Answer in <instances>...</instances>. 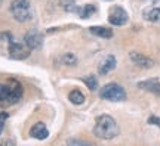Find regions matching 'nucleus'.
Returning <instances> with one entry per match:
<instances>
[{
	"label": "nucleus",
	"instance_id": "13",
	"mask_svg": "<svg viewBox=\"0 0 160 146\" xmlns=\"http://www.w3.org/2000/svg\"><path fill=\"white\" fill-rule=\"evenodd\" d=\"M144 18L150 22H160V7H150L144 12Z\"/></svg>",
	"mask_w": 160,
	"mask_h": 146
},
{
	"label": "nucleus",
	"instance_id": "11",
	"mask_svg": "<svg viewBox=\"0 0 160 146\" xmlns=\"http://www.w3.org/2000/svg\"><path fill=\"white\" fill-rule=\"evenodd\" d=\"M30 134H31V137H34V139L43 140V139H46L49 136V131H48V129H46V125L43 123H36L31 127V130H30Z\"/></svg>",
	"mask_w": 160,
	"mask_h": 146
},
{
	"label": "nucleus",
	"instance_id": "12",
	"mask_svg": "<svg viewBox=\"0 0 160 146\" xmlns=\"http://www.w3.org/2000/svg\"><path fill=\"white\" fill-rule=\"evenodd\" d=\"M89 31H91L93 35L101 37V39H111V37H113V30L107 28V27H99V25H97V27H91Z\"/></svg>",
	"mask_w": 160,
	"mask_h": 146
},
{
	"label": "nucleus",
	"instance_id": "21",
	"mask_svg": "<svg viewBox=\"0 0 160 146\" xmlns=\"http://www.w3.org/2000/svg\"><path fill=\"white\" fill-rule=\"evenodd\" d=\"M67 143H68V145H88V142H83V140H73V139H71V140H68Z\"/></svg>",
	"mask_w": 160,
	"mask_h": 146
},
{
	"label": "nucleus",
	"instance_id": "14",
	"mask_svg": "<svg viewBox=\"0 0 160 146\" xmlns=\"http://www.w3.org/2000/svg\"><path fill=\"white\" fill-rule=\"evenodd\" d=\"M68 99H70V102L74 103V105H82V103L85 102V95H83L80 90H73V92H70Z\"/></svg>",
	"mask_w": 160,
	"mask_h": 146
},
{
	"label": "nucleus",
	"instance_id": "22",
	"mask_svg": "<svg viewBox=\"0 0 160 146\" xmlns=\"http://www.w3.org/2000/svg\"><path fill=\"white\" fill-rule=\"evenodd\" d=\"M151 2H156V0H151Z\"/></svg>",
	"mask_w": 160,
	"mask_h": 146
},
{
	"label": "nucleus",
	"instance_id": "1",
	"mask_svg": "<svg viewBox=\"0 0 160 146\" xmlns=\"http://www.w3.org/2000/svg\"><path fill=\"white\" fill-rule=\"evenodd\" d=\"M119 125L116 123V120L110 115H99L95 120V127H93V133L97 137L102 139V140H111L119 136Z\"/></svg>",
	"mask_w": 160,
	"mask_h": 146
},
{
	"label": "nucleus",
	"instance_id": "19",
	"mask_svg": "<svg viewBox=\"0 0 160 146\" xmlns=\"http://www.w3.org/2000/svg\"><path fill=\"white\" fill-rule=\"evenodd\" d=\"M8 120V112L5 111H0V134L3 131V127H5V121Z\"/></svg>",
	"mask_w": 160,
	"mask_h": 146
},
{
	"label": "nucleus",
	"instance_id": "20",
	"mask_svg": "<svg viewBox=\"0 0 160 146\" xmlns=\"http://www.w3.org/2000/svg\"><path fill=\"white\" fill-rule=\"evenodd\" d=\"M148 123H150V124H154V125H159V127H160V118H159V117H154V115H153V117L148 118Z\"/></svg>",
	"mask_w": 160,
	"mask_h": 146
},
{
	"label": "nucleus",
	"instance_id": "15",
	"mask_svg": "<svg viewBox=\"0 0 160 146\" xmlns=\"http://www.w3.org/2000/svg\"><path fill=\"white\" fill-rule=\"evenodd\" d=\"M95 11H97V7H95L93 5H91V3H88V5H85L83 7L77 9L79 15L83 18V19H88L89 16H92V13H95Z\"/></svg>",
	"mask_w": 160,
	"mask_h": 146
},
{
	"label": "nucleus",
	"instance_id": "9",
	"mask_svg": "<svg viewBox=\"0 0 160 146\" xmlns=\"http://www.w3.org/2000/svg\"><path fill=\"white\" fill-rule=\"evenodd\" d=\"M129 56H131L132 62L133 64H137L138 67L141 68H153L154 67V61L148 56H144L142 53H138V52H131L129 53Z\"/></svg>",
	"mask_w": 160,
	"mask_h": 146
},
{
	"label": "nucleus",
	"instance_id": "2",
	"mask_svg": "<svg viewBox=\"0 0 160 146\" xmlns=\"http://www.w3.org/2000/svg\"><path fill=\"white\" fill-rule=\"evenodd\" d=\"M22 96V86L17 81H9L8 84H0V103L13 105Z\"/></svg>",
	"mask_w": 160,
	"mask_h": 146
},
{
	"label": "nucleus",
	"instance_id": "7",
	"mask_svg": "<svg viewBox=\"0 0 160 146\" xmlns=\"http://www.w3.org/2000/svg\"><path fill=\"white\" fill-rule=\"evenodd\" d=\"M24 43H25V46L28 47L30 50H36L43 43V35L37 30H30L28 33L25 34V37H24Z\"/></svg>",
	"mask_w": 160,
	"mask_h": 146
},
{
	"label": "nucleus",
	"instance_id": "3",
	"mask_svg": "<svg viewBox=\"0 0 160 146\" xmlns=\"http://www.w3.org/2000/svg\"><path fill=\"white\" fill-rule=\"evenodd\" d=\"M11 13L18 22H27L33 18V7L30 0H13L11 3Z\"/></svg>",
	"mask_w": 160,
	"mask_h": 146
},
{
	"label": "nucleus",
	"instance_id": "10",
	"mask_svg": "<svg viewBox=\"0 0 160 146\" xmlns=\"http://www.w3.org/2000/svg\"><path fill=\"white\" fill-rule=\"evenodd\" d=\"M117 65V61H116V58L113 55H108V56L105 58L101 64H99V68H98V73L101 74V75H105V74L111 73L113 69L116 68Z\"/></svg>",
	"mask_w": 160,
	"mask_h": 146
},
{
	"label": "nucleus",
	"instance_id": "6",
	"mask_svg": "<svg viewBox=\"0 0 160 146\" xmlns=\"http://www.w3.org/2000/svg\"><path fill=\"white\" fill-rule=\"evenodd\" d=\"M108 22L111 25L120 27V25H125L128 22V13L123 7L120 6H114L110 9V15H108Z\"/></svg>",
	"mask_w": 160,
	"mask_h": 146
},
{
	"label": "nucleus",
	"instance_id": "18",
	"mask_svg": "<svg viewBox=\"0 0 160 146\" xmlns=\"http://www.w3.org/2000/svg\"><path fill=\"white\" fill-rule=\"evenodd\" d=\"M59 5L65 11H70V12L74 11V0H59Z\"/></svg>",
	"mask_w": 160,
	"mask_h": 146
},
{
	"label": "nucleus",
	"instance_id": "17",
	"mask_svg": "<svg viewBox=\"0 0 160 146\" xmlns=\"http://www.w3.org/2000/svg\"><path fill=\"white\" fill-rule=\"evenodd\" d=\"M83 81H85V84L88 86L92 92L98 89V80H97V77H95V75H88L86 78H83Z\"/></svg>",
	"mask_w": 160,
	"mask_h": 146
},
{
	"label": "nucleus",
	"instance_id": "5",
	"mask_svg": "<svg viewBox=\"0 0 160 146\" xmlns=\"http://www.w3.org/2000/svg\"><path fill=\"white\" fill-rule=\"evenodd\" d=\"M30 49L27 46L21 45V43H17L13 40H9V47H8V52H9V56L12 59H17V61H21V59H25L28 58L30 55Z\"/></svg>",
	"mask_w": 160,
	"mask_h": 146
},
{
	"label": "nucleus",
	"instance_id": "16",
	"mask_svg": "<svg viewBox=\"0 0 160 146\" xmlns=\"http://www.w3.org/2000/svg\"><path fill=\"white\" fill-rule=\"evenodd\" d=\"M61 62L64 65H70V67H74L77 64V58L73 55V53H65L62 58H61Z\"/></svg>",
	"mask_w": 160,
	"mask_h": 146
},
{
	"label": "nucleus",
	"instance_id": "4",
	"mask_svg": "<svg viewBox=\"0 0 160 146\" xmlns=\"http://www.w3.org/2000/svg\"><path fill=\"white\" fill-rule=\"evenodd\" d=\"M99 96L110 102H122L126 99V92L120 84L116 83H108L105 84L99 92Z\"/></svg>",
	"mask_w": 160,
	"mask_h": 146
},
{
	"label": "nucleus",
	"instance_id": "8",
	"mask_svg": "<svg viewBox=\"0 0 160 146\" xmlns=\"http://www.w3.org/2000/svg\"><path fill=\"white\" fill-rule=\"evenodd\" d=\"M138 87L142 90H147V92L160 97V81L157 78H148V80H144V81H139Z\"/></svg>",
	"mask_w": 160,
	"mask_h": 146
}]
</instances>
